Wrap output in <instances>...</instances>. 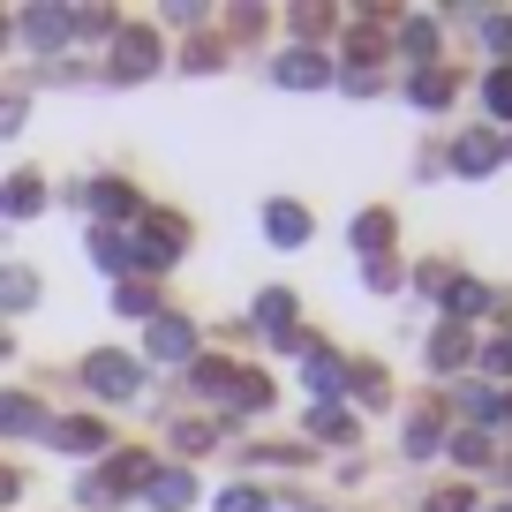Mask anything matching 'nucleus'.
Here are the masks:
<instances>
[{"label":"nucleus","instance_id":"f257e3e1","mask_svg":"<svg viewBox=\"0 0 512 512\" xmlns=\"http://www.w3.org/2000/svg\"><path fill=\"white\" fill-rule=\"evenodd\" d=\"M144 219H151V211H144ZM159 219H166V211H159ZM181 249H189V234H181L174 219H166V226H136V241H128V272H166Z\"/></svg>","mask_w":512,"mask_h":512},{"label":"nucleus","instance_id":"f03ea898","mask_svg":"<svg viewBox=\"0 0 512 512\" xmlns=\"http://www.w3.org/2000/svg\"><path fill=\"white\" fill-rule=\"evenodd\" d=\"M83 384H91L98 400H136L144 392V369L128 362V354H113V347H98L91 362H83Z\"/></svg>","mask_w":512,"mask_h":512},{"label":"nucleus","instance_id":"7ed1b4c3","mask_svg":"<svg viewBox=\"0 0 512 512\" xmlns=\"http://www.w3.org/2000/svg\"><path fill=\"white\" fill-rule=\"evenodd\" d=\"M144 354L151 362H166V369H181V362H196V324L189 317H151V332H144Z\"/></svg>","mask_w":512,"mask_h":512},{"label":"nucleus","instance_id":"20e7f679","mask_svg":"<svg viewBox=\"0 0 512 512\" xmlns=\"http://www.w3.org/2000/svg\"><path fill=\"white\" fill-rule=\"evenodd\" d=\"M151 68H159V38L151 31H113V61H106L113 83H144Z\"/></svg>","mask_w":512,"mask_h":512},{"label":"nucleus","instance_id":"39448f33","mask_svg":"<svg viewBox=\"0 0 512 512\" xmlns=\"http://www.w3.org/2000/svg\"><path fill=\"white\" fill-rule=\"evenodd\" d=\"M91 211H98V226H106V234L144 226V204H136V189H128V181H98V189H91Z\"/></svg>","mask_w":512,"mask_h":512},{"label":"nucleus","instance_id":"423d86ee","mask_svg":"<svg viewBox=\"0 0 512 512\" xmlns=\"http://www.w3.org/2000/svg\"><path fill=\"white\" fill-rule=\"evenodd\" d=\"M272 76H279V83H287V91H324V83H332V76H339V68H332V61H324V53H317V46H294V53H279V68H272Z\"/></svg>","mask_w":512,"mask_h":512},{"label":"nucleus","instance_id":"0eeeda50","mask_svg":"<svg viewBox=\"0 0 512 512\" xmlns=\"http://www.w3.org/2000/svg\"><path fill=\"white\" fill-rule=\"evenodd\" d=\"M46 211V181L38 174H8L0 181V219H38Z\"/></svg>","mask_w":512,"mask_h":512},{"label":"nucleus","instance_id":"6e6552de","mask_svg":"<svg viewBox=\"0 0 512 512\" xmlns=\"http://www.w3.org/2000/svg\"><path fill=\"white\" fill-rule=\"evenodd\" d=\"M226 407H234V415H264V407H272V377H264V369H234V377H226Z\"/></svg>","mask_w":512,"mask_h":512},{"label":"nucleus","instance_id":"1a4fd4ad","mask_svg":"<svg viewBox=\"0 0 512 512\" xmlns=\"http://www.w3.org/2000/svg\"><path fill=\"white\" fill-rule=\"evenodd\" d=\"M497 159H505V144H497V136H490V128H475V136H460V144H452V166H460V174H490V166Z\"/></svg>","mask_w":512,"mask_h":512},{"label":"nucleus","instance_id":"9d476101","mask_svg":"<svg viewBox=\"0 0 512 512\" xmlns=\"http://www.w3.org/2000/svg\"><path fill=\"white\" fill-rule=\"evenodd\" d=\"M264 234H272L279 249H302V241H309V211L279 196V204H264Z\"/></svg>","mask_w":512,"mask_h":512},{"label":"nucleus","instance_id":"9b49d317","mask_svg":"<svg viewBox=\"0 0 512 512\" xmlns=\"http://www.w3.org/2000/svg\"><path fill=\"white\" fill-rule=\"evenodd\" d=\"M0 430L8 437H38L46 430V407H38L31 392H0Z\"/></svg>","mask_w":512,"mask_h":512},{"label":"nucleus","instance_id":"f8f14e48","mask_svg":"<svg viewBox=\"0 0 512 512\" xmlns=\"http://www.w3.org/2000/svg\"><path fill=\"white\" fill-rule=\"evenodd\" d=\"M159 475V467H151V452H113V467L98 482H106V497H121V490H144V482Z\"/></svg>","mask_w":512,"mask_h":512},{"label":"nucleus","instance_id":"ddd939ff","mask_svg":"<svg viewBox=\"0 0 512 512\" xmlns=\"http://www.w3.org/2000/svg\"><path fill=\"white\" fill-rule=\"evenodd\" d=\"M144 497H151L159 512H181V505L196 497V482H189V467H159V475L144 482Z\"/></svg>","mask_w":512,"mask_h":512},{"label":"nucleus","instance_id":"4468645a","mask_svg":"<svg viewBox=\"0 0 512 512\" xmlns=\"http://www.w3.org/2000/svg\"><path fill=\"white\" fill-rule=\"evenodd\" d=\"M46 437H53L61 452H98V445H106V422H98V415H76V422H46Z\"/></svg>","mask_w":512,"mask_h":512},{"label":"nucleus","instance_id":"2eb2a0df","mask_svg":"<svg viewBox=\"0 0 512 512\" xmlns=\"http://www.w3.org/2000/svg\"><path fill=\"white\" fill-rule=\"evenodd\" d=\"M445 309H452V324H460V317H490L497 294L482 287V279H452V287H445Z\"/></svg>","mask_w":512,"mask_h":512},{"label":"nucleus","instance_id":"dca6fc26","mask_svg":"<svg viewBox=\"0 0 512 512\" xmlns=\"http://www.w3.org/2000/svg\"><path fill=\"white\" fill-rule=\"evenodd\" d=\"M23 38H31L38 53L68 46V8H31V16H23Z\"/></svg>","mask_w":512,"mask_h":512},{"label":"nucleus","instance_id":"f3484780","mask_svg":"<svg viewBox=\"0 0 512 512\" xmlns=\"http://www.w3.org/2000/svg\"><path fill=\"white\" fill-rule=\"evenodd\" d=\"M467 354H475V339H467V324H437V339H430V369H460Z\"/></svg>","mask_w":512,"mask_h":512},{"label":"nucleus","instance_id":"a211bd4d","mask_svg":"<svg viewBox=\"0 0 512 512\" xmlns=\"http://www.w3.org/2000/svg\"><path fill=\"white\" fill-rule=\"evenodd\" d=\"M256 332H272V339H287L294 332V294H256Z\"/></svg>","mask_w":512,"mask_h":512},{"label":"nucleus","instance_id":"6ab92c4d","mask_svg":"<svg viewBox=\"0 0 512 512\" xmlns=\"http://www.w3.org/2000/svg\"><path fill=\"white\" fill-rule=\"evenodd\" d=\"M309 430H317L324 445H354V415H347V407H332V400L309 407Z\"/></svg>","mask_w":512,"mask_h":512},{"label":"nucleus","instance_id":"aec40b11","mask_svg":"<svg viewBox=\"0 0 512 512\" xmlns=\"http://www.w3.org/2000/svg\"><path fill=\"white\" fill-rule=\"evenodd\" d=\"M113 309H121V317H159V287H151V279H121Z\"/></svg>","mask_w":512,"mask_h":512},{"label":"nucleus","instance_id":"412c9836","mask_svg":"<svg viewBox=\"0 0 512 512\" xmlns=\"http://www.w3.org/2000/svg\"><path fill=\"white\" fill-rule=\"evenodd\" d=\"M347 384H354V400H362V407H384V400H392V377H384V369H377V362H362V369H347Z\"/></svg>","mask_w":512,"mask_h":512},{"label":"nucleus","instance_id":"4be33fe9","mask_svg":"<svg viewBox=\"0 0 512 512\" xmlns=\"http://www.w3.org/2000/svg\"><path fill=\"white\" fill-rule=\"evenodd\" d=\"M384 241H392V211H362V219H354V249L384 256Z\"/></svg>","mask_w":512,"mask_h":512},{"label":"nucleus","instance_id":"5701e85b","mask_svg":"<svg viewBox=\"0 0 512 512\" xmlns=\"http://www.w3.org/2000/svg\"><path fill=\"white\" fill-rule=\"evenodd\" d=\"M415 106H422V113L452 106V68H422V76H415Z\"/></svg>","mask_w":512,"mask_h":512},{"label":"nucleus","instance_id":"b1692460","mask_svg":"<svg viewBox=\"0 0 512 512\" xmlns=\"http://www.w3.org/2000/svg\"><path fill=\"white\" fill-rule=\"evenodd\" d=\"M339 384H347V362H339V354H309V392H317V400H332Z\"/></svg>","mask_w":512,"mask_h":512},{"label":"nucleus","instance_id":"393cba45","mask_svg":"<svg viewBox=\"0 0 512 512\" xmlns=\"http://www.w3.org/2000/svg\"><path fill=\"white\" fill-rule=\"evenodd\" d=\"M460 407H467V422H505V400L490 384H460Z\"/></svg>","mask_w":512,"mask_h":512},{"label":"nucleus","instance_id":"a878e982","mask_svg":"<svg viewBox=\"0 0 512 512\" xmlns=\"http://www.w3.org/2000/svg\"><path fill=\"white\" fill-rule=\"evenodd\" d=\"M31 302H38V272H23V264L0 272V309H31Z\"/></svg>","mask_w":512,"mask_h":512},{"label":"nucleus","instance_id":"bb28decb","mask_svg":"<svg viewBox=\"0 0 512 512\" xmlns=\"http://www.w3.org/2000/svg\"><path fill=\"white\" fill-rule=\"evenodd\" d=\"M437 445H445V422H437V415H415V422H407V452H415V460H430Z\"/></svg>","mask_w":512,"mask_h":512},{"label":"nucleus","instance_id":"cd10ccee","mask_svg":"<svg viewBox=\"0 0 512 512\" xmlns=\"http://www.w3.org/2000/svg\"><path fill=\"white\" fill-rule=\"evenodd\" d=\"M91 264H106V272H128V241L106 234V226H91Z\"/></svg>","mask_w":512,"mask_h":512},{"label":"nucleus","instance_id":"c85d7f7f","mask_svg":"<svg viewBox=\"0 0 512 512\" xmlns=\"http://www.w3.org/2000/svg\"><path fill=\"white\" fill-rule=\"evenodd\" d=\"M226 377H234V362H189V384L204 400H226Z\"/></svg>","mask_w":512,"mask_h":512},{"label":"nucleus","instance_id":"c756f323","mask_svg":"<svg viewBox=\"0 0 512 512\" xmlns=\"http://www.w3.org/2000/svg\"><path fill=\"white\" fill-rule=\"evenodd\" d=\"M68 31L76 38H113V8H68Z\"/></svg>","mask_w":512,"mask_h":512},{"label":"nucleus","instance_id":"7c9ffc66","mask_svg":"<svg viewBox=\"0 0 512 512\" xmlns=\"http://www.w3.org/2000/svg\"><path fill=\"white\" fill-rule=\"evenodd\" d=\"M452 460H460V467H490V437H482V430H460V437H452Z\"/></svg>","mask_w":512,"mask_h":512},{"label":"nucleus","instance_id":"2f4dec72","mask_svg":"<svg viewBox=\"0 0 512 512\" xmlns=\"http://www.w3.org/2000/svg\"><path fill=\"white\" fill-rule=\"evenodd\" d=\"M482 98H490V113H497V121H512V68H490Z\"/></svg>","mask_w":512,"mask_h":512},{"label":"nucleus","instance_id":"473e14b6","mask_svg":"<svg viewBox=\"0 0 512 512\" xmlns=\"http://www.w3.org/2000/svg\"><path fill=\"white\" fill-rule=\"evenodd\" d=\"M482 46H490L497 61L512 68V16H482Z\"/></svg>","mask_w":512,"mask_h":512},{"label":"nucleus","instance_id":"72a5a7b5","mask_svg":"<svg viewBox=\"0 0 512 512\" xmlns=\"http://www.w3.org/2000/svg\"><path fill=\"white\" fill-rule=\"evenodd\" d=\"M400 46L415 53V61H430V53H437V23H422V16H415V23L400 31Z\"/></svg>","mask_w":512,"mask_h":512},{"label":"nucleus","instance_id":"f704fd0d","mask_svg":"<svg viewBox=\"0 0 512 512\" xmlns=\"http://www.w3.org/2000/svg\"><path fill=\"white\" fill-rule=\"evenodd\" d=\"M347 53H354V68H362V76H369V61H377V53H384V31H369V23H362V31L347 38Z\"/></svg>","mask_w":512,"mask_h":512},{"label":"nucleus","instance_id":"c9c22d12","mask_svg":"<svg viewBox=\"0 0 512 512\" xmlns=\"http://www.w3.org/2000/svg\"><path fill=\"white\" fill-rule=\"evenodd\" d=\"M400 287V264H392V256H369V294H392Z\"/></svg>","mask_w":512,"mask_h":512},{"label":"nucleus","instance_id":"e433bc0d","mask_svg":"<svg viewBox=\"0 0 512 512\" xmlns=\"http://www.w3.org/2000/svg\"><path fill=\"white\" fill-rule=\"evenodd\" d=\"M219 512H264V490H249V482H241V490H219Z\"/></svg>","mask_w":512,"mask_h":512},{"label":"nucleus","instance_id":"4c0bfd02","mask_svg":"<svg viewBox=\"0 0 512 512\" xmlns=\"http://www.w3.org/2000/svg\"><path fill=\"white\" fill-rule=\"evenodd\" d=\"M422 512H475V497L452 482V490H430V505H422Z\"/></svg>","mask_w":512,"mask_h":512},{"label":"nucleus","instance_id":"58836bf2","mask_svg":"<svg viewBox=\"0 0 512 512\" xmlns=\"http://www.w3.org/2000/svg\"><path fill=\"white\" fill-rule=\"evenodd\" d=\"M23 113H31V106H23V91H0V136H16Z\"/></svg>","mask_w":512,"mask_h":512},{"label":"nucleus","instance_id":"ea45409f","mask_svg":"<svg viewBox=\"0 0 512 512\" xmlns=\"http://www.w3.org/2000/svg\"><path fill=\"white\" fill-rule=\"evenodd\" d=\"M219 61H226V53L211 46V38H204V46H189V53H181V68H196V76H211V68H219Z\"/></svg>","mask_w":512,"mask_h":512},{"label":"nucleus","instance_id":"a19ab883","mask_svg":"<svg viewBox=\"0 0 512 512\" xmlns=\"http://www.w3.org/2000/svg\"><path fill=\"white\" fill-rule=\"evenodd\" d=\"M211 437H219V430H211V422H181V430H174V445H181V452H204Z\"/></svg>","mask_w":512,"mask_h":512},{"label":"nucleus","instance_id":"79ce46f5","mask_svg":"<svg viewBox=\"0 0 512 512\" xmlns=\"http://www.w3.org/2000/svg\"><path fill=\"white\" fill-rule=\"evenodd\" d=\"M482 362H490V377H512V332L490 339V347H482Z\"/></svg>","mask_w":512,"mask_h":512},{"label":"nucleus","instance_id":"37998d69","mask_svg":"<svg viewBox=\"0 0 512 512\" xmlns=\"http://www.w3.org/2000/svg\"><path fill=\"white\" fill-rule=\"evenodd\" d=\"M8 497H16V475H8V467H0V505H8Z\"/></svg>","mask_w":512,"mask_h":512},{"label":"nucleus","instance_id":"c03bdc74","mask_svg":"<svg viewBox=\"0 0 512 512\" xmlns=\"http://www.w3.org/2000/svg\"><path fill=\"white\" fill-rule=\"evenodd\" d=\"M0 46H8V23H0Z\"/></svg>","mask_w":512,"mask_h":512},{"label":"nucleus","instance_id":"a18cd8bd","mask_svg":"<svg viewBox=\"0 0 512 512\" xmlns=\"http://www.w3.org/2000/svg\"><path fill=\"white\" fill-rule=\"evenodd\" d=\"M294 512H317V505H294Z\"/></svg>","mask_w":512,"mask_h":512},{"label":"nucleus","instance_id":"49530a36","mask_svg":"<svg viewBox=\"0 0 512 512\" xmlns=\"http://www.w3.org/2000/svg\"><path fill=\"white\" fill-rule=\"evenodd\" d=\"M490 512H512V505H490Z\"/></svg>","mask_w":512,"mask_h":512}]
</instances>
